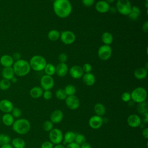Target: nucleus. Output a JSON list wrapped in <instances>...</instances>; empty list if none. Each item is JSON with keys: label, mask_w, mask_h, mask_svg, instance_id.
Here are the masks:
<instances>
[{"label": "nucleus", "mask_w": 148, "mask_h": 148, "mask_svg": "<svg viewBox=\"0 0 148 148\" xmlns=\"http://www.w3.org/2000/svg\"><path fill=\"white\" fill-rule=\"evenodd\" d=\"M53 8L56 15L61 18L68 17L72 10V6L69 0H56Z\"/></svg>", "instance_id": "obj_1"}, {"label": "nucleus", "mask_w": 148, "mask_h": 148, "mask_svg": "<svg viewBox=\"0 0 148 148\" xmlns=\"http://www.w3.org/2000/svg\"><path fill=\"white\" fill-rule=\"evenodd\" d=\"M13 69L14 74L17 76H24L29 73L31 70V67L28 62L26 60L20 59L16 61L13 65Z\"/></svg>", "instance_id": "obj_2"}, {"label": "nucleus", "mask_w": 148, "mask_h": 148, "mask_svg": "<svg viewBox=\"0 0 148 148\" xmlns=\"http://www.w3.org/2000/svg\"><path fill=\"white\" fill-rule=\"evenodd\" d=\"M12 126L13 130L20 135L27 134L31 129L30 123L25 119H18L14 120Z\"/></svg>", "instance_id": "obj_3"}, {"label": "nucleus", "mask_w": 148, "mask_h": 148, "mask_svg": "<svg viewBox=\"0 0 148 148\" xmlns=\"http://www.w3.org/2000/svg\"><path fill=\"white\" fill-rule=\"evenodd\" d=\"M31 69L35 71H42L44 70L47 64L46 60L42 56L35 55L31 57L29 62Z\"/></svg>", "instance_id": "obj_4"}, {"label": "nucleus", "mask_w": 148, "mask_h": 148, "mask_svg": "<svg viewBox=\"0 0 148 148\" xmlns=\"http://www.w3.org/2000/svg\"><path fill=\"white\" fill-rule=\"evenodd\" d=\"M131 98L137 103H140L146 101L147 98V91L145 88L142 87L135 88L131 93Z\"/></svg>", "instance_id": "obj_5"}, {"label": "nucleus", "mask_w": 148, "mask_h": 148, "mask_svg": "<svg viewBox=\"0 0 148 148\" xmlns=\"http://www.w3.org/2000/svg\"><path fill=\"white\" fill-rule=\"evenodd\" d=\"M131 4L129 0H117L116 9L122 15L128 16L131 10Z\"/></svg>", "instance_id": "obj_6"}, {"label": "nucleus", "mask_w": 148, "mask_h": 148, "mask_svg": "<svg viewBox=\"0 0 148 148\" xmlns=\"http://www.w3.org/2000/svg\"><path fill=\"white\" fill-rule=\"evenodd\" d=\"M62 132L57 128H53L49 134V138L50 141L54 145H57L61 143L63 140Z\"/></svg>", "instance_id": "obj_7"}, {"label": "nucleus", "mask_w": 148, "mask_h": 148, "mask_svg": "<svg viewBox=\"0 0 148 148\" xmlns=\"http://www.w3.org/2000/svg\"><path fill=\"white\" fill-rule=\"evenodd\" d=\"M112 49L110 45L101 46L98 50V56L102 61L108 60L112 56Z\"/></svg>", "instance_id": "obj_8"}, {"label": "nucleus", "mask_w": 148, "mask_h": 148, "mask_svg": "<svg viewBox=\"0 0 148 148\" xmlns=\"http://www.w3.org/2000/svg\"><path fill=\"white\" fill-rule=\"evenodd\" d=\"M60 38L64 44L68 45L74 43L76 39V35L72 31L66 30L60 33Z\"/></svg>", "instance_id": "obj_9"}, {"label": "nucleus", "mask_w": 148, "mask_h": 148, "mask_svg": "<svg viewBox=\"0 0 148 148\" xmlns=\"http://www.w3.org/2000/svg\"><path fill=\"white\" fill-rule=\"evenodd\" d=\"M40 84L43 90H50L54 87V81L52 76L45 75L40 79Z\"/></svg>", "instance_id": "obj_10"}, {"label": "nucleus", "mask_w": 148, "mask_h": 148, "mask_svg": "<svg viewBox=\"0 0 148 148\" xmlns=\"http://www.w3.org/2000/svg\"><path fill=\"white\" fill-rule=\"evenodd\" d=\"M65 100L66 106L71 110H76L80 106V101L76 95L67 96Z\"/></svg>", "instance_id": "obj_11"}, {"label": "nucleus", "mask_w": 148, "mask_h": 148, "mask_svg": "<svg viewBox=\"0 0 148 148\" xmlns=\"http://www.w3.org/2000/svg\"><path fill=\"white\" fill-rule=\"evenodd\" d=\"M103 123V120L102 117L95 115L90 117L88 120V124L90 127L94 130H97L101 127Z\"/></svg>", "instance_id": "obj_12"}, {"label": "nucleus", "mask_w": 148, "mask_h": 148, "mask_svg": "<svg viewBox=\"0 0 148 148\" xmlns=\"http://www.w3.org/2000/svg\"><path fill=\"white\" fill-rule=\"evenodd\" d=\"M127 122L130 127L132 128H137L141 125L142 120L138 114H132L128 117Z\"/></svg>", "instance_id": "obj_13"}, {"label": "nucleus", "mask_w": 148, "mask_h": 148, "mask_svg": "<svg viewBox=\"0 0 148 148\" xmlns=\"http://www.w3.org/2000/svg\"><path fill=\"white\" fill-rule=\"evenodd\" d=\"M95 10L100 13H106L108 12L110 9L109 3L105 0L98 1L95 5Z\"/></svg>", "instance_id": "obj_14"}, {"label": "nucleus", "mask_w": 148, "mask_h": 148, "mask_svg": "<svg viewBox=\"0 0 148 148\" xmlns=\"http://www.w3.org/2000/svg\"><path fill=\"white\" fill-rule=\"evenodd\" d=\"M69 74L71 76L75 79H79L82 77L84 75L82 67L79 65H73L69 69Z\"/></svg>", "instance_id": "obj_15"}, {"label": "nucleus", "mask_w": 148, "mask_h": 148, "mask_svg": "<svg viewBox=\"0 0 148 148\" xmlns=\"http://www.w3.org/2000/svg\"><path fill=\"white\" fill-rule=\"evenodd\" d=\"M14 108L13 103L8 99H3L0 101V110L5 113H10Z\"/></svg>", "instance_id": "obj_16"}, {"label": "nucleus", "mask_w": 148, "mask_h": 148, "mask_svg": "<svg viewBox=\"0 0 148 148\" xmlns=\"http://www.w3.org/2000/svg\"><path fill=\"white\" fill-rule=\"evenodd\" d=\"M64 117V114L61 110L56 109L52 112L50 116V121L54 124H58L60 123Z\"/></svg>", "instance_id": "obj_17"}, {"label": "nucleus", "mask_w": 148, "mask_h": 148, "mask_svg": "<svg viewBox=\"0 0 148 148\" xmlns=\"http://www.w3.org/2000/svg\"><path fill=\"white\" fill-rule=\"evenodd\" d=\"M68 66L66 63L59 62L56 66V73L59 77L65 76L68 72Z\"/></svg>", "instance_id": "obj_18"}, {"label": "nucleus", "mask_w": 148, "mask_h": 148, "mask_svg": "<svg viewBox=\"0 0 148 148\" xmlns=\"http://www.w3.org/2000/svg\"><path fill=\"white\" fill-rule=\"evenodd\" d=\"M0 64L3 67L12 66L14 64V60L11 56L5 54L0 58Z\"/></svg>", "instance_id": "obj_19"}, {"label": "nucleus", "mask_w": 148, "mask_h": 148, "mask_svg": "<svg viewBox=\"0 0 148 148\" xmlns=\"http://www.w3.org/2000/svg\"><path fill=\"white\" fill-rule=\"evenodd\" d=\"M83 83L88 86H93L95 82V77L92 73H86L82 76Z\"/></svg>", "instance_id": "obj_20"}, {"label": "nucleus", "mask_w": 148, "mask_h": 148, "mask_svg": "<svg viewBox=\"0 0 148 148\" xmlns=\"http://www.w3.org/2000/svg\"><path fill=\"white\" fill-rule=\"evenodd\" d=\"M147 75V70L143 67H139L136 68L134 72V77L138 80L144 79L146 77Z\"/></svg>", "instance_id": "obj_21"}, {"label": "nucleus", "mask_w": 148, "mask_h": 148, "mask_svg": "<svg viewBox=\"0 0 148 148\" xmlns=\"http://www.w3.org/2000/svg\"><path fill=\"white\" fill-rule=\"evenodd\" d=\"M2 76L3 79L10 80L14 76V72L13 67H4L2 71Z\"/></svg>", "instance_id": "obj_22"}, {"label": "nucleus", "mask_w": 148, "mask_h": 148, "mask_svg": "<svg viewBox=\"0 0 148 148\" xmlns=\"http://www.w3.org/2000/svg\"><path fill=\"white\" fill-rule=\"evenodd\" d=\"M43 90L39 86H35L32 87L29 91L30 96L34 99L39 98L43 95Z\"/></svg>", "instance_id": "obj_23"}, {"label": "nucleus", "mask_w": 148, "mask_h": 148, "mask_svg": "<svg viewBox=\"0 0 148 148\" xmlns=\"http://www.w3.org/2000/svg\"><path fill=\"white\" fill-rule=\"evenodd\" d=\"M2 121L5 125L10 127L13 125L14 121V118L10 113H5L2 117Z\"/></svg>", "instance_id": "obj_24"}, {"label": "nucleus", "mask_w": 148, "mask_h": 148, "mask_svg": "<svg viewBox=\"0 0 148 148\" xmlns=\"http://www.w3.org/2000/svg\"><path fill=\"white\" fill-rule=\"evenodd\" d=\"M141 13L140 9L137 6H133L131 8L130 13L128 15L129 18L132 20H135L138 19Z\"/></svg>", "instance_id": "obj_25"}, {"label": "nucleus", "mask_w": 148, "mask_h": 148, "mask_svg": "<svg viewBox=\"0 0 148 148\" xmlns=\"http://www.w3.org/2000/svg\"><path fill=\"white\" fill-rule=\"evenodd\" d=\"M11 145L13 148H25V142L20 138H14L11 140Z\"/></svg>", "instance_id": "obj_26"}, {"label": "nucleus", "mask_w": 148, "mask_h": 148, "mask_svg": "<svg viewBox=\"0 0 148 148\" xmlns=\"http://www.w3.org/2000/svg\"><path fill=\"white\" fill-rule=\"evenodd\" d=\"M101 39L104 45H110L113 41V36L109 32H105L101 36Z\"/></svg>", "instance_id": "obj_27"}, {"label": "nucleus", "mask_w": 148, "mask_h": 148, "mask_svg": "<svg viewBox=\"0 0 148 148\" xmlns=\"http://www.w3.org/2000/svg\"><path fill=\"white\" fill-rule=\"evenodd\" d=\"M76 134L72 131H68L63 136V139L64 140V144H68L74 142L75 139Z\"/></svg>", "instance_id": "obj_28"}, {"label": "nucleus", "mask_w": 148, "mask_h": 148, "mask_svg": "<svg viewBox=\"0 0 148 148\" xmlns=\"http://www.w3.org/2000/svg\"><path fill=\"white\" fill-rule=\"evenodd\" d=\"M94 110L96 115L101 117L103 116L106 113L105 106L101 103H97L95 105L94 107Z\"/></svg>", "instance_id": "obj_29"}, {"label": "nucleus", "mask_w": 148, "mask_h": 148, "mask_svg": "<svg viewBox=\"0 0 148 148\" xmlns=\"http://www.w3.org/2000/svg\"><path fill=\"white\" fill-rule=\"evenodd\" d=\"M47 37L50 40L57 41L60 39V32L57 29H51L48 32Z\"/></svg>", "instance_id": "obj_30"}, {"label": "nucleus", "mask_w": 148, "mask_h": 148, "mask_svg": "<svg viewBox=\"0 0 148 148\" xmlns=\"http://www.w3.org/2000/svg\"><path fill=\"white\" fill-rule=\"evenodd\" d=\"M137 111L139 114H143L146 112H148V104L147 102L145 101L138 103Z\"/></svg>", "instance_id": "obj_31"}, {"label": "nucleus", "mask_w": 148, "mask_h": 148, "mask_svg": "<svg viewBox=\"0 0 148 148\" xmlns=\"http://www.w3.org/2000/svg\"><path fill=\"white\" fill-rule=\"evenodd\" d=\"M46 75L52 76L56 73V66L50 63H47L44 69Z\"/></svg>", "instance_id": "obj_32"}, {"label": "nucleus", "mask_w": 148, "mask_h": 148, "mask_svg": "<svg viewBox=\"0 0 148 148\" xmlns=\"http://www.w3.org/2000/svg\"><path fill=\"white\" fill-rule=\"evenodd\" d=\"M64 91L67 96H71L74 95L76 93V90L75 87L72 84H68L64 88Z\"/></svg>", "instance_id": "obj_33"}, {"label": "nucleus", "mask_w": 148, "mask_h": 148, "mask_svg": "<svg viewBox=\"0 0 148 148\" xmlns=\"http://www.w3.org/2000/svg\"><path fill=\"white\" fill-rule=\"evenodd\" d=\"M11 142V138L9 135L5 134H0V146L9 144Z\"/></svg>", "instance_id": "obj_34"}, {"label": "nucleus", "mask_w": 148, "mask_h": 148, "mask_svg": "<svg viewBox=\"0 0 148 148\" xmlns=\"http://www.w3.org/2000/svg\"><path fill=\"white\" fill-rule=\"evenodd\" d=\"M11 85V82L9 80L2 79L0 80V89L2 90H8Z\"/></svg>", "instance_id": "obj_35"}, {"label": "nucleus", "mask_w": 148, "mask_h": 148, "mask_svg": "<svg viewBox=\"0 0 148 148\" xmlns=\"http://www.w3.org/2000/svg\"><path fill=\"white\" fill-rule=\"evenodd\" d=\"M56 97L59 100H65L67 97L64 89L59 88L56 91Z\"/></svg>", "instance_id": "obj_36"}, {"label": "nucleus", "mask_w": 148, "mask_h": 148, "mask_svg": "<svg viewBox=\"0 0 148 148\" xmlns=\"http://www.w3.org/2000/svg\"><path fill=\"white\" fill-rule=\"evenodd\" d=\"M74 142L80 146L82 144L86 142V137L82 134H76Z\"/></svg>", "instance_id": "obj_37"}, {"label": "nucleus", "mask_w": 148, "mask_h": 148, "mask_svg": "<svg viewBox=\"0 0 148 148\" xmlns=\"http://www.w3.org/2000/svg\"><path fill=\"white\" fill-rule=\"evenodd\" d=\"M53 128V123L50 120H47L43 124V129L46 132H50Z\"/></svg>", "instance_id": "obj_38"}, {"label": "nucleus", "mask_w": 148, "mask_h": 148, "mask_svg": "<svg viewBox=\"0 0 148 148\" xmlns=\"http://www.w3.org/2000/svg\"><path fill=\"white\" fill-rule=\"evenodd\" d=\"M10 113L14 118H17V119H19L22 114L21 109L17 107H14Z\"/></svg>", "instance_id": "obj_39"}, {"label": "nucleus", "mask_w": 148, "mask_h": 148, "mask_svg": "<svg viewBox=\"0 0 148 148\" xmlns=\"http://www.w3.org/2000/svg\"><path fill=\"white\" fill-rule=\"evenodd\" d=\"M121 98L123 101L125 102H128L131 99V94L129 93L128 92H124L122 94V95L121 96Z\"/></svg>", "instance_id": "obj_40"}, {"label": "nucleus", "mask_w": 148, "mask_h": 148, "mask_svg": "<svg viewBox=\"0 0 148 148\" xmlns=\"http://www.w3.org/2000/svg\"><path fill=\"white\" fill-rule=\"evenodd\" d=\"M82 69H83V72L85 73H90L91 72V71H92V66L89 63H85L83 65Z\"/></svg>", "instance_id": "obj_41"}, {"label": "nucleus", "mask_w": 148, "mask_h": 148, "mask_svg": "<svg viewBox=\"0 0 148 148\" xmlns=\"http://www.w3.org/2000/svg\"><path fill=\"white\" fill-rule=\"evenodd\" d=\"M43 98L46 100H49L52 98V92L50 90H45L42 95Z\"/></svg>", "instance_id": "obj_42"}, {"label": "nucleus", "mask_w": 148, "mask_h": 148, "mask_svg": "<svg viewBox=\"0 0 148 148\" xmlns=\"http://www.w3.org/2000/svg\"><path fill=\"white\" fill-rule=\"evenodd\" d=\"M58 60L60 61V62L65 63L67 61V60H68V56H67V55L65 53H61L58 56Z\"/></svg>", "instance_id": "obj_43"}, {"label": "nucleus", "mask_w": 148, "mask_h": 148, "mask_svg": "<svg viewBox=\"0 0 148 148\" xmlns=\"http://www.w3.org/2000/svg\"><path fill=\"white\" fill-rule=\"evenodd\" d=\"M53 144L50 141H45L41 145V148H53Z\"/></svg>", "instance_id": "obj_44"}, {"label": "nucleus", "mask_w": 148, "mask_h": 148, "mask_svg": "<svg viewBox=\"0 0 148 148\" xmlns=\"http://www.w3.org/2000/svg\"><path fill=\"white\" fill-rule=\"evenodd\" d=\"M82 3L86 7L91 6L95 2V0H82Z\"/></svg>", "instance_id": "obj_45"}, {"label": "nucleus", "mask_w": 148, "mask_h": 148, "mask_svg": "<svg viewBox=\"0 0 148 148\" xmlns=\"http://www.w3.org/2000/svg\"><path fill=\"white\" fill-rule=\"evenodd\" d=\"M65 148H80V145H79L78 144H77L74 142L67 144Z\"/></svg>", "instance_id": "obj_46"}, {"label": "nucleus", "mask_w": 148, "mask_h": 148, "mask_svg": "<svg viewBox=\"0 0 148 148\" xmlns=\"http://www.w3.org/2000/svg\"><path fill=\"white\" fill-rule=\"evenodd\" d=\"M142 136L146 139H148V128H145L142 130Z\"/></svg>", "instance_id": "obj_47"}, {"label": "nucleus", "mask_w": 148, "mask_h": 148, "mask_svg": "<svg viewBox=\"0 0 148 148\" xmlns=\"http://www.w3.org/2000/svg\"><path fill=\"white\" fill-rule=\"evenodd\" d=\"M13 60H16V61L18 60L21 58V54L19 53H14L12 56Z\"/></svg>", "instance_id": "obj_48"}, {"label": "nucleus", "mask_w": 148, "mask_h": 148, "mask_svg": "<svg viewBox=\"0 0 148 148\" xmlns=\"http://www.w3.org/2000/svg\"><path fill=\"white\" fill-rule=\"evenodd\" d=\"M80 148H91V145L88 142H84L80 146Z\"/></svg>", "instance_id": "obj_49"}, {"label": "nucleus", "mask_w": 148, "mask_h": 148, "mask_svg": "<svg viewBox=\"0 0 148 148\" xmlns=\"http://www.w3.org/2000/svg\"><path fill=\"white\" fill-rule=\"evenodd\" d=\"M142 30L145 32H147L148 31V22L146 21L142 25Z\"/></svg>", "instance_id": "obj_50"}, {"label": "nucleus", "mask_w": 148, "mask_h": 148, "mask_svg": "<svg viewBox=\"0 0 148 148\" xmlns=\"http://www.w3.org/2000/svg\"><path fill=\"white\" fill-rule=\"evenodd\" d=\"M143 121L145 123H148V112L143 114Z\"/></svg>", "instance_id": "obj_51"}, {"label": "nucleus", "mask_w": 148, "mask_h": 148, "mask_svg": "<svg viewBox=\"0 0 148 148\" xmlns=\"http://www.w3.org/2000/svg\"><path fill=\"white\" fill-rule=\"evenodd\" d=\"M0 148H13V147H12V146L11 145V144L9 143V144H6V145L1 146V147H0Z\"/></svg>", "instance_id": "obj_52"}, {"label": "nucleus", "mask_w": 148, "mask_h": 148, "mask_svg": "<svg viewBox=\"0 0 148 148\" xmlns=\"http://www.w3.org/2000/svg\"><path fill=\"white\" fill-rule=\"evenodd\" d=\"M53 148H65V147L64 146V145H62V144L60 143V144L56 145L55 146L53 147Z\"/></svg>", "instance_id": "obj_53"}, {"label": "nucleus", "mask_w": 148, "mask_h": 148, "mask_svg": "<svg viewBox=\"0 0 148 148\" xmlns=\"http://www.w3.org/2000/svg\"><path fill=\"white\" fill-rule=\"evenodd\" d=\"M17 81V78L15 76L12 77V79L10 80V82H12V83H16Z\"/></svg>", "instance_id": "obj_54"}, {"label": "nucleus", "mask_w": 148, "mask_h": 148, "mask_svg": "<svg viewBox=\"0 0 148 148\" xmlns=\"http://www.w3.org/2000/svg\"><path fill=\"white\" fill-rule=\"evenodd\" d=\"M105 1H106L108 3H110L114 2L116 0H105Z\"/></svg>", "instance_id": "obj_55"}, {"label": "nucleus", "mask_w": 148, "mask_h": 148, "mask_svg": "<svg viewBox=\"0 0 148 148\" xmlns=\"http://www.w3.org/2000/svg\"><path fill=\"white\" fill-rule=\"evenodd\" d=\"M145 2H148V0H145Z\"/></svg>", "instance_id": "obj_56"}, {"label": "nucleus", "mask_w": 148, "mask_h": 148, "mask_svg": "<svg viewBox=\"0 0 148 148\" xmlns=\"http://www.w3.org/2000/svg\"><path fill=\"white\" fill-rule=\"evenodd\" d=\"M53 1H56V0H53Z\"/></svg>", "instance_id": "obj_57"}]
</instances>
